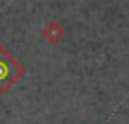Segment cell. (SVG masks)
Instances as JSON below:
<instances>
[{"instance_id": "obj_1", "label": "cell", "mask_w": 129, "mask_h": 124, "mask_svg": "<svg viewBox=\"0 0 129 124\" xmlns=\"http://www.w3.org/2000/svg\"><path fill=\"white\" fill-rule=\"evenodd\" d=\"M24 73L26 67L20 64L3 44H0V94L6 92L14 83H17Z\"/></svg>"}, {"instance_id": "obj_2", "label": "cell", "mask_w": 129, "mask_h": 124, "mask_svg": "<svg viewBox=\"0 0 129 124\" xmlns=\"http://www.w3.org/2000/svg\"><path fill=\"white\" fill-rule=\"evenodd\" d=\"M43 38L47 41V42H50V44H58L62 38H64V35H66V29H64L58 21H50L44 29H43Z\"/></svg>"}]
</instances>
